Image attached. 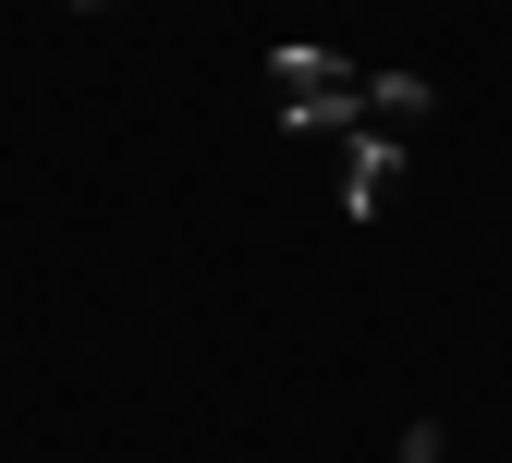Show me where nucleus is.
<instances>
[{
    "label": "nucleus",
    "instance_id": "1",
    "mask_svg": "<svg viewBox=\"0 0 512 463\" xmlns=\"http://www.w3.org/2000/svg\"><path fill=\"white\" fill-rule=\"evenodd\" d=\"M281 74V135H317V122H366V74L342 49H269Z\"/></svg>",
    "mask_w": 512,
    "mask_h": 463
},
{
    "label": "nucleus",
    "instance_id": "2",
    "mask_svg": "<svg viewBox=\"0 0 512 463\" xmlns=\"http://www.w3.org/2000/svg\"><path fill=\"white\" fill-rule=\"evenodd\" d=\"M391 195H403V147H391V135H354V147H342V208L378 220Z\"/></svg>",
    "mask_w": 512,
    "mask_h": 463
},
{
    "label": "nucleus",
    "instance_id": "3",
    "mask_svg": "<svg viewBox=\"0 0 512 463\" xmlns=\"http://www.w3.org/2000/svg\"><path fill=\"white\" fill-rule=\"evenodd\" d=\"M427 110V74H366V122H415Z\"/></svg>",
    "mask_w": 512,
    "mask_h": 463
},
{
    "label": "nucleus",
    "instance_id": "4",
    "mask_svg": "<svg viewBox=\"0 0 512 463\" xmlns=\"http://www.w3.org/2000/svg\"><path fill=\"white\" fill-rule=\"evenodd\" d=\"M86 13H98V0H86Z\"/></svg>",
    "mask_w": 512,
    "mask_h": 463
}]
</instances>
